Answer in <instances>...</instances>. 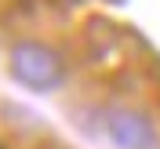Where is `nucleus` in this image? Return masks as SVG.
<instances>
[{"label": "nucleus", "mask_w": 160, "mask_h": 149, "mask_svg": "<svg viewBox=\"0 0 160 149\" xmlns=\"http://www.w3.org/2000/svg\"><path fill=\"white\" fill-rule=\"evenodd\" d=\"M11 77L33 91H55L62 84V62L51 47L18 44L11 51Z\"/></svg>", "instance_id": "1"}, {"label": "nucleus", "mask_w": 160, "mask_h": 149, "mask_svg": "<svg viewBox=\"0 0 160 149\" xmlns=\"http://www.w3.org/2000/svg\"><path fill=\"white\" fill-rule=\"evenodd\" d=\"M106 135L113 138L117 149H157V131L142 113L131 109H113L106 113Z\"/></svg>", "instance_id": "2"}]
</instances>
